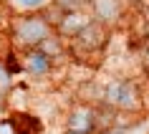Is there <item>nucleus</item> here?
Wrapping results in <instances>:
<instances>
[{
	"mask_svg": "<svg viewBox=\"0 0 149 134\" xmlns=\"http://www.w3.org/2000/svg\"><path fill=\"white\" fill-rule=\"evenodd\" d=\"M94 117H96V109L79 106L68 114V129L81 132V134H94Z\"/></svg>",
	"mask_w": 149,
	"mask_h": 134,
	"instance_id": "4",
	"label": "nucleus"
},
{
	"mask_svg": "<svg viewBox=\"0 0 149 134\" xmlns=\"http://www.w3.org/2000/svg\"><path fill=\"white\" fill-rule=\"evenodd\" d=\"M86 23H88V18L81 15L79 10H66V13L61 15V20H58V31H61V36L73 38V36H76Z\"/></svg>",
	"mask_w": 149,
	"mask_h": 134,
	"instance_id": "7",
	"label": "nucleus"
},
{
	"mask_svg": "<svg viewBox=\"0 0 149 134\" xmlns=\"http://www.w3.org/2000/svg\"><path fill=\"white\" fill-rule=\"evenodd\" d=\"M104 104H109L119 111H126V114H134V111H141V89L134 84V81H114L104 89L101 96Z\"/></svg>",
	"mask_w": 149,
	"mask_h": 134,
	"instance_id": "1",
	"label": "nucleus"
},
{
	"mask_svg": "<svg viewBox=\"0 0 149 134\" xmlns=\"http://www.w3.org/2000/svg\"><path fill=\"white\" fill-rule=\"evenodd\" d=\"M51 66H53V58H51V56H46L43 51H38V48H28V56H25V61H23V68L28 73L43 76V73L51 71Z\"/></svg>",
	"mask_w": 149,
	"mask_h": 134,
	"instance_id": "5",
	"label": "nucleus"
},
{
	"mask_svg": "<svg viewBox=\"0 0 149 134\" xmlns=\"http://www.w3.org/2000/svg\"><path fill=\"white\" fill-rule=\"evenodd\" d=\"M106 40H109V31H106V23L101 20H88L84 28H81L76 36H73V43L76 48L86 51V53H99L106 48Z\"/></svg>",
	"mask_w": 149,
	"mask_h": 134,
	"instance_id": "3",
	"label": "nucleus"
},
{
	"mask_svg": "<svg viewBox=\"0 0 149 134\" xmlns=\"http://www.w3.org/2000/svg\"><path fill=\"white\" fill-rule=\"evenodd\" d=\"M81 3H84V0H56V5H58L63 13H66V10H79Z\"/></svg>",
	"mask_w": 149,
	"mask_h": 134,
	"instance_id": "11",
	"label": "nucleus"
},
{
	"mask_svg": "<svg viewBox=\"0 0 149 134\" xmlns=\"http://www.w3.org/2000/svg\"><path fill=\"white\" fill-rule=\"evenodd\" d=\"M46 36H51V23L43 15H23L13 23V38L23 48H36Z\"/></svg>",
	"mask_w": 149,
	"mask_h": 134,
	"instance_id": "2",
	"label": "nucleus"
},
{
	"mask_svg": "<svg viewBox=\"0 0 149 134\" xmlns=\"http://www.w3.org/2000/svg\"><path fill=\"white\" fill-rule=\"evenodd\" d=\"M63 134H81V132H73V129H66Z\"/></svg>",
	"mask_w": 149,
	"mask_h": 134,
	"instance_id": "16",
	"label": "nucleus"
},
{
	"mask_svg": "<svg viewBox=\"0 0 149 134\" xmlns=\"http://www.w3.org/2000/svg\"><path fill=\"white\" fill-rule=\"evenodd\" d=\"M147 20H149V10H147Z\"/></svg>",
	"mask_w": 149,
	"mask_h": 134,
	"instance_id": "18",
	"label": "nucleus"
},
{
	"mask_svg": "<svg viewBox=\"0 0 149 134\" xmlns=\"http://www.w3.org/2000/svg\"><path fill=\"white\" fill-rule=\"evenodd\" d=\"M141 56H144V66H147V71H149V38L144 43V48H141Z\"/></svg>",
	"mask_w": 149,
	"mask_h": 134,
	"instance_id": "15",
	"label": "nucleus"
},
{
	"mask_svg": "<svg viewBox=\"0 0 149 134\" xmlns=\"http://www.w3.org/2000/svg\"><path fill=\"white\" fill-rule=\"evenodd\" d=\"M10 119H13L15 134H40L43 132V121H40L38 117L28 114V111H15Z\"/></svg>",
	"mask_w": 149,
	"mask_h": 134,
	"instance_id": "6",
	"label": "nucleus"
},
{
	"mask_svg": "<svg viewBox=\"0 0 149 134\" xmlns=\"http://www.w3.org/2000/svg\"><path fill=\"white\" fill-rule=\"evenodd\" d=\"M10 84H13V73L5 68V63L0 61V91H8Z\"/></svg>",
	"mask_w": 149,
	"mask_h": 134,
	"instance_id": "10",
	"label": "nucleus"
},
{
	"mask_svg": "<svg viewBox=\"0 0 149 134\" xmlns=\"http://www.w3.org/2000/svg\"><path fill=\"white\" fill-rule=\"evenodd\" d=\"M0 20H3V13H0Z\"/></svg>",
	"mask_w": 149,
	"mask_h": 134,
	"instance_id": "19",
	"label": "nucleus"
},
{
	"mask_svg": "<svg viewBox=\"0 0 149 134\" xmlns=\"http://www.w3.org/2000/svg\"><path fill=\"white\" fill-rule=\"evenodd\" d=\"M3 63H5V68H8L10 73H18V71H23V63H18V58H15L13 53H10V56H8V58H5Z\"/></svg>",
	"mask_w": 149,
	"mask_h": 134,
	"instance_id": "12",
	"label": "nucleus"
},
{
	"mask_svg": "<svg viewBox=\"0 0 149 134\" xmlns=\"http://www.w3.org/2000/svg\"><path fill=\"white\" fill-rule=\"evenodd\" d=\"M94 18L101 23H111L121 15V0H94Z\"/></svg>",
	"mask_w": 149,
	"mask_h": 134,
	"instance_id": "8",
	"label": "nucleus"
},
{
	"mask_svg": "<svg viewBox=\"0 0 149 134\" xmlns=\"http://www.w3.org/2000/svg\"><path fill=\"white\" fill-rule=\"evenodd\" d=\"M46 0H18V5H23V8H40Z\"/></svg>",
	"mask_w": 149,
	"mask_h": 134,
	"instance_id": "14",
	"label": "nucleus"
},
{
	"mask_svg": "<svg viewBox=\"0 0 149 134\" xmlns=\"http://www.w3.org/2000/svg\"><path fill=\"white\" fill-rule=\"evenodd\" d=\"M36 48H38V51H43L46 56H51V58H56V56H61V53H63V43H61V38H58V36H53V33H51V36H46V38L40 40Z\"/></svg>",
	"mask_w": 149,
	"mask_h": 134,
	"instance_id": "9",
	"label": "nucleus"
},
{
	"mask_svg": "<svg viewBox=\"0 0 149 134\" xmlns=\"http://www.w3.org/2000/svg\"><path fill=\"white\" fill-rule=\"evenodd\" d=\"M0 134H15L13 119H0Z\"/></svg>",
	"mask_w": 149,
	"mask_h": 134,
	"instance_id": "13",
	"label": "nucleus"
},
{
	"mask_svg": "<svg viewBox=\"0 0 149 134\" xmlns=\"http://www.w3.org/2000/svg\"><path fill=\"white\" fill-rule=\"evenodd\" d=\"M3 99H5V91H0V106H3Z\"/></svg>",
	"mask_w": 149,
	"mask_h": 134,
	"instance_id": "17",
	"label": "nucleus"
}]
</instances>
